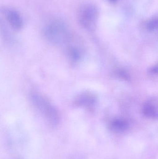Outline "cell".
I'll use <instances>...</instances> for the list:
<instances>
[{
    "label": "cell",
    "mask_w": 158,
    "mask_h": 159,
    "mask_svg": "<svg viewBox=\"0 0 158 159\" xmlns=\"http://www.w3.org/2000/svg\"><path fill=\"white\" fill-rule=\"evenodd\" d=\"M150 73L153 75H156L158 73L157 66H154L153 68H151L150 70Z\"/></svg>",
    "instance_id": "8fae6325"
},
{
    "label": "cell",
    "mask_w": 158,
    "mask_h": 159,
    "mask_svg": "<svg viewBox=\"0 0 158 159\" xmlns=\"http://www.w3.org/2000/svg\"><path fill=\"white\" fill-rule=\"evenodd\" d=\"M128 122L122 119H115L110 121L109 124L110 129L116 133H122L128 129Z\"/></svg>",
    "instance_id": "52a82bcc"
},
{
    "label": "cell",
    "mask_w": 158,
    "mask_h": 159,
    "mask_svg": "<svg viewBox=\"0 0 158 159\" xmlns=\"http://www.w3.org/2000/svg\"><path fill=\"white\" fill-rule=\"evenodd\" d=\"M147 29L150 31H154L157 29L158 18L156 17L153 18L147 21L146 24Z\"/></svg>",
    "instance_id": "9c48e42d"
},
{
    "label": "cell",
    "mask_w": 158,
    "mask_h": 159,
    "mask_svg": "<svg viewBox=\"0 0 158 159\" xmlns=\"http://www.w3.org/2000/svg\"><path fill=\"white\" fill-rule=\"evenodd\" d=\"M116 75L120 79L129 80H130V75L125 71L123 70H118L116 71Z\"/></svg>",
    "instance_id": "30bf717a"
},
{
    "label": "cell",
    "mask_w": 158,
    "mask_h": 159,
    "mask_svg": "<svg viewBox=\"0 0 158 159\" xmlns=\"http://www.w3.org/2000/svg\"><path fill=\"white\" fill-rule=\"evenodd\" d=\"M108 1H109L110 2L114 3H116L118 0H108Z\"/></svg>",
    "instance_id": "7c38bea8"
},
{
    "label": "cell",
    "mask_w": 158,
    "mask_h": 159,
    "mask_svg": "<svg viewBox=\"0 0 158 159\" xmlns=\"http://www.w3.org/2000/svg\"><path fill=\"white\" fill-rule=\"evenodd\" d=\"M44 33L49 42L56 45L65 43L69 37L66 26L63 21L58 19L50 20L45 26Z\"/></svg>",
    "instance_id": "7a4b0ae2"
},
{
    "label": "cell",
    "mask_w": 158,
    "mask_h": 159,
    "mask_svg": "<svg viewBox=\"0 0 158 159\" xmlns=\"http://www.w3.org/2000/svg\"><path fill=\"white\" fill-rule=\"evenodd\" d=\"M96 97L93 93L84 92L77 96L74 100V104L77 107L91 108L95 104Z\"/></svg>",
    "instance_id": "277c9868"
},
{
    "label": "cell",
    "mask_w": 158,
    "mask_h": 159,
    "mask_svg": "<svg viewBox=\"0 0 158 159\" xmlns=\"http://www.w3.org/2000/svg\"><path fill=\"white\" fill-rule=\"evenodd\" d=\"M68 54L72 61H78L81 57V51L79 48L75 46L69 47L68 49Z\"/></svg>",
    "instance_id": "ba28073f"
},
{
    "label": "cell",
    "mask_w": 158,
    "mask_h": 159,
    "mask_svg": "<svg viewBox=\"0 0 158 159\" xmlns=\"http://www.w3.org/2000/svg\"><path fill=\"white\" fill-rule=\"evenodd\" d=\"M7 20L10 26L15 30H20L23 27V20L19 14L15 10L8 11L6 14Z\"/></svg>",
    "instance_id": "8992f818"
},
{
    "label": "cell",
    "mask_w": 158,
    "mask_h": 159,
    "mask_svg": "<svg viewBox=\"0 0 158 159\" xmlns=\"http://www.w3.org/2000/svg\"><path fill=\"white\" fill-rule=\"evenodd\" d=\"M157 100L152 99L143 105L142 112L145 116L150 119H156L158 116Z\"/></svg>",
    "instance_id": "5b68a950"
},
{
    "label": "cell",
    "mask_w": 158,
    "mask_h": 159,
    "mask_svg": "<svg viewBox=\"0 0 158 159\" xmlns=\"http://www.w3.org/2000/svg\"><path fill=\"white\" fill-rule=\"evenodd\" d=\"M98 16L97 7L92 4L84 6L79 11V20L80 25L86 30H94Z\"/></svg>",
    "instance_id": "3957f363"
},
{
    "label": "cell",
    "mask_w": 158,
    "mask_h": 159,
    "mask_svg": "<svg viewBox=\"0 0 158 159\" xmlns=\"http://www.w3.org/2000/svg\"><path fill=\"white\" fill-rule=\"evenodd\" d=\"M30 101L34 108L51 124H56L59 120L58 110L47 98L39 93H32Z\"/></svg>",
    "instance_id": "6da1fadb"
}]
</instances>
